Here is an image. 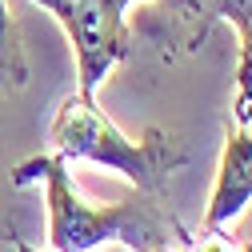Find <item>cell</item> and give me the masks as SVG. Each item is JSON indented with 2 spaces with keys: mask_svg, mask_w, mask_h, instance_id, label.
Returning <instances> with one entry per match:
<instances>
[{
  "mask_svg": "<svg viewBox=\"0 0 252 252\" xmlns=\"http://www.w3.org/2000/svg\"><path fill=\"white\" fill-rule=\"evenodd\" d=\"M44 180L48 204V248L52 252H92L100 244H124L128 252H148L160 244H192L188 228L172 216L164 200L148 192L124 196L116 204H92L68 176V160L60 152H40L12 168V184L24 188Z\"/></svg>",
  "mask_w": 252,
  "mask_h": 252,
  "instance_id": "cell-1",
  "label": "cell"
},
{
  "mask_svg": "<svg viewBox=\"0 0 252 252\" xmlns=\"http://www.w3.org/2000/svg\"><path fill=\"white\" fill-rule=\"evenodd\" d=\"M48 140L64 160L104 164V168L120 172L128 184H136L140 192L164 200V204H168V176L184 164L180 136L152 124V128H144L140 140H132L96 108V100L80 96V92L60 100V108L48 124Z\"/></svg>",
  "mask_w": 252,
  "mask_h": 252,
  "instance_id": "cell-2",
  "label": "cell"
},
{
  "mask_svg": "<svg viewBox=\"0 0 252 252\" xmlns=\"http://www.w3.org/2000/svg\"><path fill=\"white\" fill-rule=\"evenodd\" d=\"M32 4L52 12L64 28L76 56V92L96 96L100 80L132 52V28L124 20L132 0H32Z\"/></svg>",
  "mask_w": 252,
  "mask_h": 252,
  "instance_id": "cell-3",
  "label": "cell"
},
{
  "mask_svg": "<svg viewBox=\"0 0 252 252\" xmlns=\"http://www.w3.org/2000/svg\"><path fill=\"white\" fill-rule=\"evenodd\" d=\"M248 204H252V120L248 124L228 120L216 184H212L208 212H204V232L228 228Z\"/></svg>",
  "mask_w": 252,
  "mask_h": 252,
  "instance_id": "cell-4",
  "label": "cell"
},
{
  "mask_svg": "<svg viewBox=\"0 0 252 252\" xmlns=\"http://www.w3.org/2000/svg\"><path fill=\"white\" fill-rule=\"evenodd\" d=\"M204 20H228L240 36V64H236V100H232V120L248 124L252 120V0H200Z\"/></svg>",
  "mask_w": 252,
  "mask_h": 252,
  "instance_id": "cell-5",
  "label": "cell"
},
{
  "mask_svg": "<svg viewBox=\"0 0 252 252\" xmlns=\"http://www.w3.org/2000/svg\"><path fill=\"white\" fill-rule=\"evenodd\" d=\"M24 84H28V56H24V44H20L8 0H0V88L16 92Z\"/></svg>",
  "mask_w": 252,
  "mask_h": 252,
  "instance_id": "cell-6",
  "label": "cell"
},
{
  "mask_svg": "<svg viewBox=\"0 0 252 252\" xmlns=\"http://www.w3.org/2000/svg\"><path fill=\"white\" fill-rule=\"evenodd\" d=\"M196 252H232V248H228V240L220 236V232H204V240H200Z\"/></svg>",
  "mask_w": 252,
  "mask_h": 252,
  "instance_id": "cell-7",
  "label": "cell"
},
{
  "mask_svg": "<svg viewBox=\"0 0 252 252\" xmlns=\"http://www.w3.org/2000/svg\"><path fill=\"white\" fill-rule=\"evenodd\" d=\"M8 244H12V248H16V252H40V248H32V244H24V240H20V236H8Z\"/></svg>",
  "mask_w": 252,
  "mask_h": 252,
  "instance_id": "cell-8",
  "label": "cell"
},
{
  "mask_svg": "<svg viewBox=\"0 0 252 252\" xmlns=\"http://www.w3.org/2000/svg\"><path fill=\"white\" fill-rule=\"evenodd\" d=\"M176 4H180L184 12H200V0H176Z\"/></svg>",
  "mask_w": 252,
  "mask_h": 252,
  "instance_id": "cell-9",
  "label": "cell"
},
{
  "mask_svg": "<svg viewBox=\"0 0 252 252\" xmlns=\"http://www.w3.org/2000/svg\"><path fill=\"white\" fill-rule=\"evenodd\" d=\"M148 252H184V244H160V248H148Z\"/></svg>",
  "mask_w": 252,
  "mask_h": 252,
  "instance_id": "cell-10",
  "label": "cell"
},
{
  "mask_svg": "<svg viewBox=\"0 0 252 252\" xmlns=\"http://www.w3.org/2000/svg\"><path fill=\"white\" fill-rule=\"evenodd\" d=\"M236 252H252V244H240V248H236Z\"/></svg>",
  "mask_w": 252,
  "mask_h": 252,
  "instance_id": "cell-11",
  "label": "cell"
}]
</instances>
